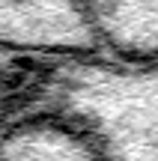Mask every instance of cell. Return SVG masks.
<instances>
[{
    "instance_id": "obj_4",
    "label": "cell",
    "mask_w": 158,
    "mask_h": 161,
    "mask_svg": "<svg viewBox=\"0 0 158 161\" xmlns=\"http://www.w3.org/2000/svg\"><path fill=\"white\" fill-rule=\"evenodd\" d=\"M0 161H101L69 125L42 114H24L6 128Z\"/></svg>"
},
{
    "instance_id": "obj_3",
    "label": "cell",
    "mask_w": 158,
    "mask_h": 161,
    "mask_svg": "<svg viewBox=\"0 0 158 161\" xmlns=\"http://www.w3.org/2000/svg\"><path fill=\"white\" fill-rule=\"evenodd\" d=\"M111 57L158 60V0H81Z\"/></svg>"
},
{
    "instance_id": "obj_5",
    "label": "cell",
    "mask_w": 158,
    "mask_h": 161,
    "mask_svg": "<svg viewBox=\"0 0 158 161\" xmlns=\"http://www.w3.org/2000/svg\"><path fill=\"white\" fill-rule=\"evenodd\" d=\"M0 69V140L6 128L27 114V96H30V80H33V60H18V66H9L12 60H3Z\"/></svg>"
},
{
    "instance_id": "obj_2",
    "label": "cell",
    "mask_w": 158,
    "mask_h": 161,
    "mask_svg": "<svg viewBox=\"0 0 158 161\" xmlns=\"http://www.w3.org/2000/svg\"><path fill=\"white\" fill-rule=\"evenodd\" d=\"M107 54L81 0H0V60H75Z\"/></svg>"
},
{
    "instance_id": "obj_1",
    "label": "cell",
    "mask_w": 158,
    "mask_h": 161,
    "mask_svg": "<svg viewBox=\"0 0 158 161\" xmlns=\"http://www.w3.org/2000/svg\"><path fill=\"white\" fill-rule=\"evenodd\" d=\"M27 114L69 125L101 161H158V60L36 63Z\"/></svg>"
}]
</instances>
